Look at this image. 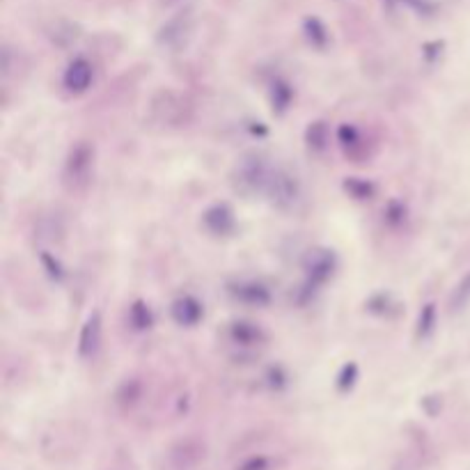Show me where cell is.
<instances>
[{"mask_svg":"<svg viewBox=\"0 0 470 470\" xmlns=\"http://www.w3.org/2000/svg\"><path fill=\"white\" fill-rule=\"evenodd\" d=\"M99 315H94L89 322L85 324L83 328V335H81V354L87 356V354H94V349L99 346Z\"/></svg>","mask_w":470,"mask_h":470,"instance_id":"7a4b0ae2","label":"cell"},{"mask_svg":"<svg viewBox=\"0 0 470 470\" xmlns=\"http://www.w3.org/2000/svg\"><path fill=\"white\" fill-rule=\"evenodd\" d=\"M89 81H92V69H89L85 60H76L65 76V83L72 92H83V89L89 85Z\"/></svg>","mask_w":470,"mask_h":470,"instance_id":"6da1fadb","label":"cell"}]
</instances>
